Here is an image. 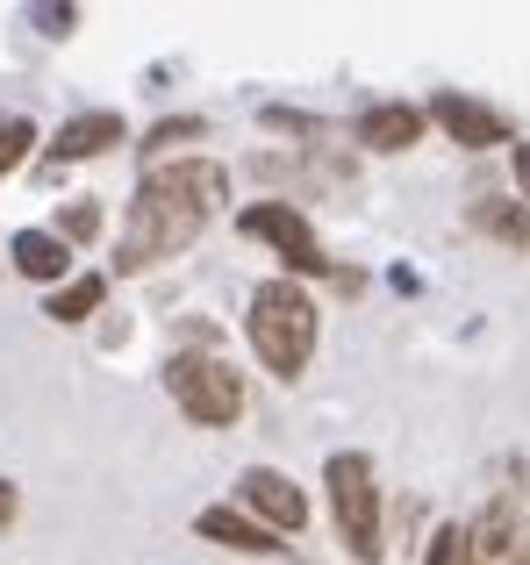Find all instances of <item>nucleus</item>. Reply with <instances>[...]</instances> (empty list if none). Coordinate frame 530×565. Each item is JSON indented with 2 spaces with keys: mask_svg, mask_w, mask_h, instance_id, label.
I'll return each instance as SVG.
<instances>
[{
  "mask_svg": "<svg viewBox=\"0 0 530 565\" xmlns=\"http://www.w3.org/2000/svg\"><path fill=\"white\" fill-rule=\"evenodd\" d=\"M230 201V172L209 166V158H180V166H158L151 180L137 186L123 222V244H115V273H151L158 258L187 250Z\"/></svg>",
  "mask_w": 530,
  "mask_h": 565,
  "instance_id": "1",
  "label": "nucleus"
},
{
  "mask_svg": "<svg viewBox=\"0 0 530 565\" xmlns=\"http://www.w3.org/2000/svg\"><path fill=\"white\" fill-rule=\"evenodd\" d=\"M244 322H252V351L265 359V373H279V380L308 373V359H316V301L294 279H265Z\"/></svg>",
  "mask_w": 530,
  "mask_h": 565,
  "instance_id": "2",
  "label": "nucleus"
},
{
  "mask_svg": "<svg viewBox=\"0 0 530 565\" xmlns=\"http://www.w3.org/2000/svg\"><path fill=\"white\" fill-rule=\"evenodd\" d=\"M322 487H330V515H337V537L359 565L380 558V487H373V458L359 451H337L322 466Z\"/></svg>",
  "mask_w": 530,
  "mask_h": 565,
  "instance_id": "3",
  "label": "nucleus"
},
{
  "mask_svg": "<svg viewBox=\"0 0 530 565\" xmlns=\"http://www.w3.org/2000/svg\"><path fill=\"white\" fill-rule=\"evenodd\" d=\"M166 386L201 429H223V423L244 415V380L230 373V359H209V351H180V359L166 365Z\"/></svg>",
  "mask_w": 530,
  "mask_h": 565,
  "instance_id": "4",
  "label": "nucleus"
},
{
  "mask_svg": "<svg viewBox=\"0 0 530 565\" xmlns=\"http://www.w3.org/2000/svg\"><path fill=\"white\" fill-rule=\"evenodd\" d=\"M244 236L273 244L279 258H287V273H330V258H322L316 230H308L301 207H287V201H258V207H244Z\"/></svg>",
  "mask_w": 530,
  "mask_h": 565,
  "instance_id": "5",
  "label": "nucleus"
},
{
  "mask_svg": "<svg viewBox=\"0 0 530 565\" xmlns=\"http://www.w3.org/2000/svg\"><path fill=\"white\" fill-rule=\"evenodd\" d=\"M237 494H244V509H252V523H265L279 537V530H301L308 523V501H301V487L287 480V472H273V466H252L237 480Z\"/></svg>",
  "mask_w": 530,
  "mask_h": 565,
  "instance_id": "6",
  "label": "nucleus"
},
{
  "mask_svg": "<svg viewBox=\"0 0 530 565\" xmlns=\"http://www.w3.org/2000/svg\"><path fill=\"white\" fill-rule=\"evenodd\" d=\"M431 122L445 129L452 143H466V151H495V143H509V122L488 108V100H466V94H437L431 100Z\"/></svg>",
  "mask_w": 530,
  "mask_h": 565,
  "instance_id": "7",
  "label": "nucleus"
},
{
  "mask_svg": "<svg viewBox=\"0 0 530 565\" xmlns=\"http://www.w3.org/2000/svg\"><path fill=\"white\" fill-rule=\"evenodd\" d=\"M351 137L365 143V151H409V143L423 137V108H402V100H380V108L359 115V129Z\"/></svg>",
  "mask_w": 530,
  "mask_h": 565,
  "instance_id": "8",
  "label": "nucleus"
},
{
  "mask_svg": "<svg viewBox=\"0 0 530 565\" xmlns=\"http://www.w3.org/2000/svg\"><path fill=\"white\" fill-rule=\"evenodd\" d=\"M194 530H201L209 544H223V552H279V537H273L265 523H252L244 509H201Z\"/></svg>",
  "mask_w": 530,
  "mask_h": 565,
  "instance_id": "9",
  "label": "nucleus"
},
{
  "mask_svg": "<svg viewBox=\"0 0 530 565\" xmlns=\"http://www.w3.org/2000/svg\"><path fill=\"white\" fill-rule=\"evenodd\" d=\"M115 143H123V115H72V122L57 129L51 158L72 166V158H100V151H115Z\"/></svg>",
  "mask_w": 530,
  "mask_h": 565,
  "instance_id": "10",
  "label": "nucleus"
},
{
  "mask_svg": "<svg viewBox=\"0 0 530 565\" xmlns=\"http://www.w3.org/2000/svg\"><path fill=\"white\" fill-rule=\"evenodd\" d=\"M8 250H14V273H22V279H43V287H57V279H65V265H72L65 236H51V230H22Z\"/></svg>",
  "mask_w": 530,
  "mask_h": 565,
  "instance_id": "11",
  "label": "nucleus"
},
{
  "mask_svg": "<svg viewBox=\"0 0 530 565\" xmlns=\"http://www.w3.org/2000/svg\"><path fill=\"white\" fill-rule=\"evenodd\" d=\"M474 230L509 250H530V207L523 201H474Z\"/></svg>",
  "mask_w": 530,
  "mask_h": 565,
  "instance_id": "12",
  "label": "nucleus"
},
{
  "mask_svg": "<svg viewBox=\"0 0 530 565\" xmlns=\"http://www.w3.org/2000/svg\"><path fill=\"white\" fill-rule=\"evenodd\" d=\"M100 294H108V279H100V273H80V279H65V287L51 294V308H43V316H51V322H86L100 308Z\"/></svg>",
  "mask_w": 530,
  "mask_h": 565,
  "instance_id": "13",
  "label": "nucleus"
},
{
  "mask_svg": "<svg viewBox=\"0 0 530 565\" xmlns=\"http://www.w3.org/2000/svg\"><path fill=\"white\" fill-rule=\"evenodd\" d=\"M29 143H36V129H29V115H0V180H8L14 166L29 158Z\"/></svg>",
  "mask_w": 530,
  "mask_h": 565,
  "instance_id": "14",
  "label": "nucleus"
},
{
  "mask_svg": "<svg viewBox=\"0 0 530 565\" xmlns=\"http://www.w3.org/2000/svg\"><path fill=\"white\" fill-rule=\"evenodd\" d=\"M423 565H474V552H466V530H459V523L437 530V537H431V558H423Z\"/></svg>",
  "mask_w": 530,
  "mask_h": 565,
  "instance_id": "15",
  "label": "nucleus"
},
{
  "mask_svg": "<svg viewBox=\"0 0 530 565\" xmlns=\"http://www.w3.org/2000/svg\"><path fill=\"white\" fill-rule=\"evenodd\" d=\"M201 129H209V122H194V115H180V122H158V129H151V143H144V151H172V143L201 137Z\"/></svg>",
  "mask_w": 530,
  "mask_h": 565,
  "instance_id": "16",
  "label": "nucleus"
},
{
  "mask_svg": "<svg viewBox=\"0 0 530 565\" xmlns=\"http://www.w3.org/2000/svg\"><path fill=\"white\" fill-rule=\"evenodd\" d=\"M94 230H100V207H86V201H80V207L65 215V236H94Z\"/></svg>",
  "mask_w": 530,
  "mask_h": 565,
  "instance_id": "17",
  "label": "nucleus"
},
{
  "mask_svg": "<svg viewBox=\"0 0 530 565\" xmlns=\"http://www.w3.org/2000/svg\"><path fill=\"white\" fill-rule=\"evenodd\" d=\"M36 22H43V36H65V29H72V8H43Z\"/></svg>",
  "mask_w": 530,
  "mask_h": 565,
  "instance_id": "18",
  "label": "nucleus"
},
{
  "mask_svg": "<svg viewBox=\"0 0 530 565\" xmlns=\"http://www.w3.org/2000/svg\"><path fill=\"white\" fill-rule=\"evenodd\" d=\"M517 186L530 193V143H517Z\"/></svg>",
  "mask_w": 530,
  "mask_h": 565,
  "instance_id": "19",
  "label": "nucleus"
},
{
  "mask_svg": "<svg viewBox=\"0 0 530 565\" xmlns=\"http://www.w3.org/2000/svg\"><path fill=\"white\" fill-rule=\"evenodd\" d=\"M8 515H14V487L0 480V523H8Z\"/></svg>",
  "mask_w": 530,
  "mask_h": 565,
  "instance_id": "20",
  "label": "nucleus"
},
{
  "mask_svg": "<svg viewBox=\"0 0 530 565\" xmlns=\"http://www.w3.org/2000/svg\"><path fill=\"white\" fill-rule=\"evenodd\" d=\"M523 565H530V544H523Z\"/></svg>",
  "mask_w": 530,
  "mask_h": 565,
  "instance_id": "21",
  "label": "nucleus"
},
{
  "mask_svg": "<svg viewBox=\"0 0 530 565\" xmlns=\"http://www.w3.org/2000/svg\"><path fill=\"white\" fill-rule=\"evenodd\" d=\"M287 565H294V558H287Z\"/></svg>",
  "mask_w": 530,
  "mask_h": 565,
  "instance_id": "22",
  "label": "nucleus"
}]
</instances>
